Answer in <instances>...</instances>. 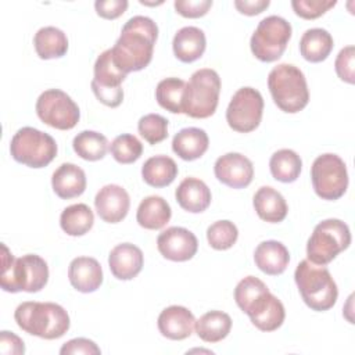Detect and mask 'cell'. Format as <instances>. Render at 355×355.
I'll list each match as a JSON object with an SVG mask.
<instances>
[{
	"label": "cell",
	"mask_w": 355,
	"mask_h": 355,
	"mask_svg": "<svg viewBox=\"0 0 355 355\" xmlns=\"http://www.w3.org/2000/svg\"><path fill=\"white\" fill-rule=\"evenodd\" d=\"M157 37L158 26L151 18L132 17L122 26L121 36L111 49L114 62L126 75L144 69L151 62Z\"/></svg>",
	"instance_id": "6da1fadb"
},
{
	"label": "cell",
	"mask_w": 355,
	"mask_h": 355,
	"mask_svg": "<svg viewBox=\"0 0 355 355\" xmlns=\"http://www.w3.org/2000/svg\"><path fill=\"white\" fill-rule=\"evenodd\" d=\"M1 288L7 293H37L49 280L47 262L36 255L26 254L21 258H14L6 244H1Z\"/></svg>",
	"instance_id": "7a4b0ae2"
},
{
	"label": "cell",
	"mask_w": 355,
	"mask_h": 355,
	"mask_svg": "<svg viewBox=\"0 0 355 355\" xmlns=\"http://www.w3.org/2000/svg\"><path fill=\"white\" fill-rule=\"evenodd\" d=\"M14 319L19 329L44 340L62 337L71 324L68 312L55 302H22L17 306Z\"/></svg>",
	"instance_id": "3957f363"
},
{
	"label": "cell",
	"mask_w": 355,
	"mask_h": 355,
	"mask_svg": "<svg viewBox=\"0 0 355 355\" xmlns=\"http://www.w3.org/2000/svg\"><path fill=\"white\" fill-rule=\"evenodd\" d=\"M294 280L304 302L313 311L324 312L334 306L338 290L324 265L301 261L294 272Z\"/></svg>",
	"instance_id": "277c9868"
},
{
	"label": "cell",
	"mask_w": 355,
	"mask_h": 355,
	"mask_svg": "<svg viewBox=\"0 0 355 355\" xmlns=\"http://www.w3.org/2000/svg\"><path fill=\"white\" fill-rule=\"evenodd\" d=\"M268 87L275 104L284 112H300L309 101L305 75L293 64L275 67L268 75Z\"/></svg>",
	"instance_id": "5b68a950"
},
{
	"label": "cell",
	"mask_w": 355,
	"mask_h": 355,
	"mask_svg": "<svg viewBox=\"0 0 355 355\" xmlns=\"http://www.w3.org/2000/svg\"><path fill=\"white\" fill-rule=\"evenodd\" d=\"M220 93V78L216 71L202 68L196 71L186 83L183 97V114L204 119L216 111Z\"/></svg>",
	"instance_id": "8992f818"
},
{
	"label": "cell",
	"mask_w": 355,
	"mask_h": 355,
	"mask_svg": "<svg viewBox=\"0 0 355 355\" xmlns=\"http://www.w3.org/2000/svg\"><path fill=\"white\" fill-rule=\"evenodd\" d=\"M351 244V232L340 219H324L319 222L306 243L308 261L316 265L330 263L340 252Z\"/></svg>",
	"instance_id": "52a82bcc"
},
{
	"label": "cell",
	"mask_w": 355,
	"mask_h": 355,
	"mask_svg": "<svg viewBox=\"0 0 355 355\" xmlns=\"http://www.w3.org/2000/svg\"><path fill=\"white\" fill-rule=\"evenodd\" d=\"M11 157L29 168H44L57 155L55 140L35 128L25 126L17 130L10 141Z\"/></svg>",
	"instance_id": "ba28073f"
},
{
	"label": "cell",
	"mask_w": 355,
	"mask_h": 355,
	"mask_svg": "<svg viewBox=\"0 0 355 355\" xmlns=\"http://www.w3.org/2000/svg\"><path fill=\"white\" fill-rule=\"evenodd\" d=\"M291 25L279 15H269L259 21L254 31L250 47L252 54L262 62L279 60L291 37Z\"/></svg>",
	"instance_id": "9c48e42d"
},
{
	"label": "cell",
	"mask_w": 355,
	"mask_h": 355,
	"mask_svg": "<svg viewBox=\"0 0 355 355\" xmlns=\"http://www.w3.org/2000/svg\"><path fill=\"white\" fill-rule=\"evenodd\" d=\"M311 179L315 193L322 200H338L348 187L347 165L337 154H322L311 166Z\"/></svg>",
	"instance_id": "30bf717a"
},
{
	"label": "cell",
	"mask_w": 355,
	"mask_h": 355,
	"mask_svg": "<svg viewBox=\"0 0 355 355\" xmlns=\"http://www.w3.org/2000/svg\"><path fill=\"white\" fill-rule=\"evenodd\" d=\"M35 108L43 123L60 130L75 128L80 118L78 104L60 89H49L43 92L37 97Z\"/></svg>",
	"instance_id": "8fae6325"
},
{
	"label": "cell",
	"mask_w": 355,
	"mask_h": 355,
	"mask_svg": "<svg viewBox=\"0 0 355 355\" xmlns=\"http://www.w3.org/2000/svg\"><path fill=\"white\" fill-rule=\"evenodd\" d=\"M125 79L126 73L114 62L111 49L103 51L94 62V78L90 83L97 100L111 108L121 105L123 100L121 85Z\"/></svg>",
	"instance_id": "7c38bea8"
},
{
	"label": "cell",
	"mask_w": 355,
	"mask_h": 355,
	"mask_svg": "<svg viewBox=\"0 0 355 355\" xmlns=\"http://www.w3.org/2000/svg\"><path fill=\"white\" fill-rule=\"evenodd\" d=\"M262 112V94L257 89L245 86L233 94L226 110V121L233 130L248 133L259 126Z\"/></svg>",
	"instance_id": "4fadbf2b"
},
{
	"label": "cell",
	"mask_w": 355,
	"mask_h": 355,
	"mask_svg": "<svg viewBox=\"0 0 355 355\" xmlns=\"http://www.w3.org/2000/svg\"><path fill=\"white\" fill-rule=\"evenodd\" d=\"M157 247L164 258L173 262H184L196 255L198 241L189 229L172 226L158 234Z\"/></svg>",
	"instance_id": "5bb4252c"
},
{
	"label": "cell",
	"mask_w": 355,
	"mask_h": 355,
	"mask_svg": "<svg viewBox=\"0 0 355 355\" xmlns=\"http://www.w3.org/2000/svg\"><path fill=\"white\" fill-rule=\"evenodd\" d=\"M251 323L261 331L277 330L286 318V311L282 301L270 291L258 295L244 311Z\"/></svg>",
	"instance_id": "9a60e30c"
},
{
	"label": "cell",
	"mask_w": 355,
	"mask_h": 355,
	"mask_svg": "<svg viewBox=\"0 0 355 355\" xmlns=\"http://www.w3.org/2000/svg\"><path fill=\"white\" fill-rule=\"evenodd\" d=\"M214 173L223 184L232 189H244L252 182L254 166L245 155L227 153L215 161Z\"/></svg>",
	"instance_id": "2e32d148"
},
{
	"label": "cell",
	"mask_w": 355,
	"mask_h": 355,
	"mask_svg": "<svg viewBox=\"0 0 355 355\" xmlns=\"http://www.w3.org/2000/svg\"><path fill=\"white\" fill-rule=\"evenodd\" d=\"M97 215L107 223H118L128 215L130 198L128 191L118 184H105L94 197Z\"/></svg>",
	"instance_id": "e0dca14e"
},
{
	"label": "cell",
	"mask_w": 355,
	"mask_h": 355,
	"mask_svg": "<svg viewBox=\"0 0 355 355\" xmlns=\"http://www.w3.org/2000/svg\"><path fill=\"white\" fill-rule=\"evenodd\" d=\"M144 257L141 250L132 243L115 245L108 255L110 270L119 280H130L136 277L143 268Z\"/></svg>",
	"instance_id": "ac0fdd59"
},
{
	"label": "cell",
	"mask_w": 355,
	"mask_h": 355,
	"mask_svg": "<svg viewBox=\"0 0 355 355\" xmlns=\"http://www.w3.org/2000/svg\"><path fill=\"white\" fill-rule=\"evenodd\" d=\"M157 324L164 337L169 340H184L191 336L196 319L186 306L171 305L159 313Z\"/></svg>",
	"instance_id": "d6986e66"
},
{
	"label": "cell",
	"mask_w": 355,
	"mask_h": 355,
	"mask_svg": "<svg viewBox=\"0 0 355 355\" xmlns=\"http://www.w3.org/2000/svg\"><path fill=\"white\" fill-rule=\"evenodd\" d=\"M71 286L80 293H93L103 283V269L96 258L78 257L68 268Z\"/></svg>",
	"instance_id": "ffe728a7"
},
{
	"label": "cell",
	"mask_w": 355,
	"mask_h": 355,
	"mask_svg": "<svg viewBox=\"0 0 355 355\" xmlns=\"http://www.w3.org/2000/svg\"><path fill=\"white\" fill-rule=\"evenodd\" d=\"M254 261L259 270L269 276L282 275L290 262V254L286 245L276 240H266L257 245Z\"/></svg>",
	"instance_id": "44dd1931"
},
{
	"label": "cell",
	"mask_w": 355,
	"mask_h": 355,
	"mask_svg": "<svg viewBox=\"0 0 355 355\" xmlns=\"http://www.w3.org/2000/svg\"><path fill=\"white\" fill-rule=\"evenodd\" d=\"M51 186L60 198L69 200L83 194L86 190V175L78 165L64 162L54 171Z\"/></svg>",
	"instance_id": "7402d4cb"
},
{
	"label": "cell",
	"mask_w": 355,
	"mask_h": 355,
	"mask_svg": "<svg viewBox=\"0 0 355 355\" xmlns=\"http://www.w3.org/2000/svg\"><path fill=\"white\" fill-rule=\"evenodd\" d=\"M175 197L180 208L191 214H200L211 204L209 187L197 178L183 179L175 191Z\"/></svg>",
	"instance_id": "603a6c76"
},
{
	"label": "cell",
	"mask_w": 355,
	"mask_h": 355,
	"mask_svg": "<svg viewBox=\"0 0 355 355\" xmlns=\"http://www.w3.org/2000/svg\"><path fill=\"white\" fill-rule=\"evenodd\" d=\"M172 47L178 60L182 62H193L205 51V35L197 26H184L175 33Z\"/></svg>",
	"instance_id": "cb8c5ba5"
},
{
	"label": "cell",
	"mask_w": 355,
	"mask_h": 355,
	"mask_svg": "<svg viewBox=\"0 0 355 355\" xmlns=\"http://www.w3.org/2000/svg\"><path fill=\"white\" fill-rule=\"evenodd\" d=\"M208 135L200 128H184L172 139L173 153L184 161H194L202 157L208 150Z\"/></svg>",
	"instance_id": "d4e9b609"
},
{
	"label": "cell",
	"mask_w": 355,
	"mask_h": 355,
	"mask_svg": "<svg viewBox=\"0 0 355 355\" xmlns=\"http://www.w3.org/2000/svg\"><path fill=\"white\" fill-rule=\"evenodd\" d=\"M257 215L269 223L282 222L288 212L284 197L270 186H262L257 190L252 198Z\"/></svg>",
	"instance_id": "484cf974"
},
{
	"label": "cell",
	"mask_w": 355,
	"mask_h": 355,
	"mask_svg": "<svg viewBox=\"0 0 355 355\" xmlns=\"http://www.w3.org/2000/svg\"><path fill=\"white\" fill-rule=\"evenodd\" d=\"M171 215L172 211L166 200L159 196H148L139 204L136 220L144 229L158 230L169 222Z\"/></svg>",
	"instance_id": "4316f807"
},
{
	"label": "cell",
	"mask_w": 355,
	"mask_h": 355,
	"mask_svg": "<svg viewBox=\"0 0 355 355\" xmlns=\"http://www.w3.org/2000/svg\"><path fill=\"white\" fill-rule=\"evenodd\" d=\"M333 46V37L326 29L312 28L302 33L300 53L309 62H322L330 55Z\"/></svg>",
	"instance_id": "83f0119b"
},
{
	"label": "cell",
	"mask_w": 355,
	"mask_h": 355,
	"mask_svg": "<svg viewBox=\"0 0 355 355\" xmlns=\"http://www.w3.org/2000/svg\"><path fill=\"white\" fill-rule=\"evenodd\" d=\"M33 46L42 60L60 58L68 50L67 35L55 26L40 28L33 37Z\"/></svg>",
	"instance_id": "f1b7e54d"
},
{
	"label": "cell",
	"mask_w": 355,
	"mask_h": 355,
	"mask_svg": "<svg viewBox=\"0 0 355 355\" xmlns=\"http://www.w3.org/2000/svg\"><path fill=\"white\" fill-rule=\"evenodd\" d=\"M178 175L176 162L168 155H155L148 158L141 166L143 180L151 187L169 186Z\"/></svg>",
	"instance_id": "f546056e"
},
{
	"label": "cell",
	"mask_w": 355,
	"mask_h": 355,
	"mask_svg": "<svg viewBox=\"0 0 355 355\" xmlns=\"http://www.w3.org/2000/svg\"><path fill=\"white\" fill-rule=\"evenodd\" d=\"M194 329L202 341L219 343L230 333L232 318L222 311H209L196 320Z\"/></svg>",
	"instance_id": "4dcf8cb0"
},
{
	"label": "cell",
	"mask_w": 355,
	"mask_h": 355,
	"mask_svg": "<svg viewBox=\"0 0 355 355\" xmlns=\"http://www.w3.org/2000/svg\"><path fill=\"white\" fill-rule=\"evenodd\" d=\"M94 223V215L93 211L89 208V205L79 202L67 207L60 216V226L61 229L73 237L86 234Z\"/></svg>",
	"instance_id": "1f68e13d"
},
{
	"label": "cell",
	"mask_w": 355,
	"mask_h": 355,
	"mask_svg": "<svg viewBox=\"0 0 355 355\" xmlns=\"http://www.w3.org/2000/svg\"><path fill=\"white\" fill-rule=\"evenodd\" d=\"M301 168L302 161L300 155L290 148H282L273 153L269 161L272 176L283 183L295 182L301 173Z\"/></svg>",
	"instance_id": "d6a6232c"
},
{
	"label": "cell",
	"mask_w": 355,
	"mask_h": 355,
	"mask_svg": "<svg viewBox=\"0 0 355 355\" xmlns=\"http://www.w3.org/2000/svg\"><path fill=\"white\" fill-rule=\"evenodd\" d=\"M186 82L179 78H165L155 89L157 103L172 114H183V97Z\"/></svg>",
	"instance_id": "836d02e7"
},
{
	"label": "cell",
	"mask_w": 355,
	"mask_h": 355,
	"mask_svg": "<svg viewBox=\"0 0 355 355\" xmlns=\"http://www.w3.org/2000/svg\"><path fill=\"white\" fill-rule=\"evenodd\" d=\"M73 151L86 161H98L108 151V140L104 135L94 130H82L73 137Z\"/></svg>",
	"instance_id": "e575fe53"
},
{
	"label": "cell",
	"mask_w": 355,
	"mask_h": 355,
	"mask_svg": "<svg viewBox=\"0 0 355 355\" xmlns=\"http://www.w3.org/2000/svg\"><path fill=\"white\" fill-rule=\"evenodd\" d=\"M110 151L116 162L126 165L140 158L143 153V144L136 136L123 133L114 139V141L111 143Z\"/></svg>",
	"instance_id": "d590c367"
},
{
	"label": "cell",
	"mask_w": 355,
	"mask_h": 355,
	"mask_svg": "<svg viewBox=\"0 0 355 355\" xmlns=\"http://www.w3.org/2000/svg\"><path fill=\"white\" fill-rule=\"evenodd\" d=\"M239 230L230 220H216L207 229V240L214 250L225 251L237 241Z\"/></svg>",
	"instance_id": "8d00e7d4"
},
{
	"label": "cell",
	"mask_w": 355,
	"mask_h": 355,
	"mask_svg": "<svg viewBox=\"0 0 355 355\" xmlns=\"http://www.w3.org/2000/svg\"><path fill=\"white\" fill-rule=\"evenodd\" d=\"M137 130L148 144L161 143L168 137V119L159 114H147L139 119Z\"/></svg>",
	"instance_id": "74e56055"
},
{
	"label": "cell",
	"mask_w": 355,
	"mask_h": 355,
	"mask_svg": "<svg viewBox=\"0 0 355 355\" xmlns=\"http://www.w3.org/2000/svg\"><path fill=\"white\" fill-rule=\"evenodd\" d=\"M265 291H269V288L262 280L255 276H247L240 280L234 288L236 304L244 312L245 308Z\"/></svg>",
	"instance_id": "f35d334b"
},
{
	"label": "cell",
	"mask_w": 355,
	"mask_h": 355,
	"mask_svg": "<svg viewBox=\"0 0 355 355\" xmlns=\"http://www.w3.org/2000/svg\"><path fill=\"white\" fill-rule=\"evenodd\" d=\"M336 3L337 1L334 0H293L291 7L298 17L304 19H315L333 8Z\"/></svg>",
	"instance_id": "ab89813d"
},
{
	"label": "cell",
	"mask_w": 355,
	"mask_h": 355,
	"mask_svg": "<svg viewBox=\"0 0 355 355\" xmlns=\"http://www.w3.org/2000/svg\"><path fill=\"white\" fill-rule=\"evenodd\" d=\"M354 57H355L354 46H347L340 50V53L336 58V62H334L337 76L349 85H352L355 82Z\"/></svg>",
	"instance_id": "60d3db41"
},
{
	"label": "cell",
	"mask_w": 355,
	"mask_h": 355,
	"mask_svg": "<svg viewBox=\"0 0 355 355\" xmlns=\"http://www.w3.org/2000/svg\"><path fill=\"white\" fill-rule=\"evenodd\" d=\"M175 10L186 18L204 17L212 7V0H176Z\"/></svg>",
	"instance_id": "b9f144b4"
},
{
	"label": "cell",
	"mask_w": 355,
	"mask_h": 355,
	"mask_svg": "<svg viewBox=\"0 0 355 355\" xmlns=\"http://www.w3.org/2000/svg\"><path fill=\"white\" fill-rule=\"evenodd\" d=\"M61 355H76V354H85V355H98L101 354V349L97 347V344L89 338H72L67 341L61 349Z\"/></svg>",
	"instance_id": "7bdbcfd3"
},
{
	"label": "cell",
	"mask_w": 355,
	"mask_h": 355,
	"mask_svg": "<svg viewBox=\"0 0 355 355\" xmlns=\"http://www.w3.org/2000/svg\"><path fill=\"white\" fill-rule=\"evenodd\" d=\"M128 6L129 3L126 0H97L94 3L96 12L105 19H115L121 17L126 11Z\"/></svg>",
	"instance_id": "ee69618b"
},
{
	"label": "cell",
	"mask_w": 355,
	"mask_h": 355,
	"mask_svg": "<svg viewBox=\"0 0 355 355\" xmlns=\"http://www.w3.org/2000/svg\"><path fill=\"white\" fill-rule=\"evenodd\" d=\"M0 352L1 354H11V355H19L25 352L24 341L14 334L12 331L3 330L0 333Z\"/></svg>",
	"instance_id": "f6af8a7d"
},
{
	"label": "cell",
	"mask_w": 355,
	"mask_h": 355,
	"mask_svg": "<svg viewBox=\"0 0 355 355\" xmlns=\"http://www.w3.org/2000/svg\"><path fill=\"white\" fill-rule=\"evenodd\" d=\"M269 0H236L234 7L244 15H258L269 7Z\"/></svg>",
	"instance_id": "bcb514c9"
}]
</instances>
